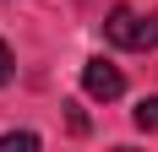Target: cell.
Listing matches in <instances>:
<instances>
[{
    "label": "cell",
    "mask_w": 158,
    "mask_h": 152,
    "mask_svg": "<svg viewBox=\"0 0 158 152\" xmlns=\"http://www.w3.org/2000/svg\"><path fill=\"white\" fill-rule=\"evenodd\" d=\"M104 38L114 49H158V16H142L131 6H114L104 22Z\"/></svg>",
    "instance_id": "1"
},
{
    "label": "cell",
    "mask_w": 158,
    "mask_h": 152,
    "mask_svg": "<svg viewBox=\"0 0 158 152\" xmlns=\"http://www.w3.org/2000/svg\"><path fill=\"white\" fill-rule=\"evenodd\" d=\"M82 87H87V98H98V103H114V98L126 92V76H120V65H109L98 54V60L82 65Z\"/></svg>",
    "instance_id": "2"
},
{
    "label": "cell",
    "mask_w": 158,
    "mask_h": 152,
    "mask_svg": "<svg viewBox=\"0 0 158 152\" xmlns=\"http://www.w3.org/2000/svg\"><path fill=\"white\" fill-rule=\"evenodd\" d=\"M16 147L33 152V147H38V136H33V130H6V136H0V152H16Z\"/></svg>",
    "instance_id": "3"
},
{
    "label": "cell",
    "mask_w": 158,
    "mask_h": 152,
    "mask_svg": "<svg viewBox=\"0 0 158 152\" xmlns=\"http://www.w3.org/2000/svg\"><path fill=\"white\" fill-rule=\"evenodd\" d=\"M136 125H142V130H158V92L136 103Z\"/></svg>",
    "instance_id": "4"
},
{
    "label": "cell",
    "mask_w": 158,
    "mask_h": 152,
    "mask_svg": "<svg viewBox=\"0 0 158 152\" xmlns=\"http://www.w3.org/2000/svg\"><path fill=\"white\" fill-rule=\"evenodd\" d=\"M11 71H16V60H11V49H6V38H0V82H11Z\"/></svg>",
    "instance_id": "5"
}]
</instances>
